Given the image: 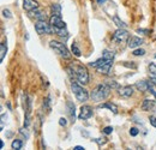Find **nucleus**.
I'll list each match as a JSON object with an SVG mask.
<instances>
[{
    "instance_id": "f257e3e1",
    "label": "nucleus",
    "mask_w": 156,
    "mask_h": 150,
    "mask_svg": "<svg viewBox=\"0 0 156 150\" xmlns=\"http://www.w3.org/2000/svg\"><path fill=\"white\" fill-rule=\"evenodd\" d=\"M109 93H111V86L107 83L106 84H99L96 88L92 89L90 97L95 102H101L109 96Z\"/></svg>"
},
{
    "instance_id": "f03ea898",
    "label": "nucleus",
    "mask_w": 156,
    "mask_h": 150,
    "mask_svg": "<svg viewBox=\"0 0 156 150\" xmlns=\"http://www.w3.org/2000/svg\"><path fill=\"white\" fill-rule=\"evenodd\" d=\"M72 70L75 71V75H76V79L81 83V84H88L89 83V73H88V70L85 66L78 64L77 61L73 63L71 65Z\"/></svg>"
},
{
    "instance_id": "7ed1b4c3",
    "label": "nucleus",
    "mask_w": 156,
    "mask_h": 150,
    "mask_svg": "<svg viewBox=\"0 0 156 150\" xmlns=\"http://www.w3.org/2000/svg\"><path fill=\"white\" fill-rule=\"evenodd\" d=\"M49 47H51L52 49H54L61 58H64V59H70V58H71V53H70V50L67 49V47L65 46V43L53 40V41L49 42Z\"/></svg>"
},
{
    "instance_id": "20e7f679",
    "label": "nucleus",
    "mask_w": 156,
    "mask_h": 150,
    "mask_svg": "<svg viewBox=\"0 0 156 150\" xmlns=\"http://www.w3.org/2000/svg\"><path fill=\"white\" fill-rule=\"evenodd\" d=\"M71 89H72V91H73L76 99H77L79 102H85V101H88V99H89V93H88L86 89H84L83 86L78 85L76 82H72Z\"/></svg>"
},
{
    "instance_id": "39448f33",
    "label": "nucleus",
    "mask_w": 156,
    "mask_h": 150,
    "mask_svg": "<svg viewBox=\"0 0 156 150\" xmlns=\"http://www.w3.org/2000/svg\"><path fill=\"white\" fill-rule=\"evenodd\" d=\"M35 30L39 35H51L53 33V28L46 20H37L35 24Z\"/></svg>"
},
{
    "instance_id": "423d86ee",
    "label": "nucleus",
    "mask_w": 156,
    "mask_h": 150,
    "mask_svg": "<svg viewBox=\"0 0 156 150\" xmlns=\"http://www.w3.org/2000/svg\"><path fill=\"white\" fill-rule=\"evenodd\" d=\"M129 37H130V34H129L127 30L124 29V28H119L118 30H115V33L113 34L112 40H113L114 42L120 43V42H124V41L129 40Z\"/></svg>"
},
{
    "instance_id": "0eeeda50",
    "label": "nucleus",
    "mask_w": 156,
    "mask_h": 150,
    "mask_svg": "<svg viewBox=\"0 0 156 150\" xmlns=\"http://www.w3.org/2000/svg\"><path fill=\"white\" fill-rule=\"evenodd\" d=\"M92 108L90 107V106H88V105H84V106H82L81 107V109H79V114H78V118L81 119V120H88V119H90L91 116H92Z\"/></svg>"
},
{
    "instance_id": "6e6552de",
    "label": "nucleus",
    "mask_w": 156,
    "mask_h": 150,
    "mask_svg": "<svg viewBox=\"0 0 156 150\" xmlns=\"http://www.w3.org/2000/svg\"><path fill=\"white\" fill-rule=\"evenodd\" d=\"M49 24H51L53 28H59V29L66 28V23L61 19L60 16H54V15H52V17L49 18Z\"/></svg>"
},
{
    "instance_id": "1a4fd4ad",
    "label": "nucleus",
    "mask_w": 156,
    "mask_h": 150,
    "mask_svg": "<svg viewBox=\"0 0 156 150\" xmlns=\"http://www.w3.org/2000/svg\"><path fill=\"white\" fill-rule=\"evenodd\" d=\"M133 86L131 85H126V86H121L119 88V95L121 97H125V99H129L133 95Z\"/></svg>"
},
{
    "instance_id": "9d476101",
    "label": "nucleus",
    "mask_w": 156,
    "mask_h": 150,
    "mask_svg": "<svg viewBox=\"0 0 156 150\" xmlns=\"http://www.w3.org/2000/svg\"><path fill=\"white\" fill-rule=\"evenodd\" d=\"M143 42H144L143 39H141V37H138V36H131V37H129V40H127V46H129V48L135 49V48L139 47L141 45H143Z\"/></svg>"
},
{
    "instance_id": "9b49d317",
    "label": "nucleus",
    "mask_w": 156,
    "mask_h": 150,
    "mask_svg": "<svg viewBox=\"0 0 156 150\" xmlns=\"http://www.w3.org/2000/svg\"><path fill=\"white\" fill-rule=\"evenodd\" d=\"M156 108V101L154 100H149V99H145L141 106V109L144 110V112H149V110H152Z\"/></svg>"
},
{
    "instance_id": "f8f14e48",
    "label": "nucleus",
    "mask_w": 156,
    "mask_h": 150,
    "mask_svg": "<svg viewBox=\"0 0 156 150\" xmlns=\"http://www.w3.org/2000/svg\"><path fill=\"white\" fill-rule=\"evenodd\" d=\"M23 9L26 10L28 12L31 10L39 9V3L36 0H23Z\"/></svg>"
},
{
    "instance_id": "ddd939ff",
    "label": "nucleus",
    "mask_w": 156,
    "mask_h": 150,
    "mask_svg": "<svg viewBox=\"0 0 156 150\" xmlns=\"http://www.w3.org/2000/svg\"><path fill=\"white\" fill-rule=\"evenodd\" d=\"M66 108H67V114L70 116V120L72 123H75V120H76V107H75V105L71 101H67Z\"/></svg>"
},
{
    "instance_id": "4468645a",
    "label": "nucleus",
    "mask_w": 156,
    "mask_h": 150,
    "mask_svg": "<svg viewBox=\"0 0 156 150\" xmlns=\"http://www.w3.org/2000/svg\"><path fill=\"white\" fill-rule=\"evenodd\" d=\"M112 65H113V59H108L103 65H101V66H100V67H97L96 70H97V72L106 75V73H108V72H109V70H111Z\"/></svg>"
},
{
    "instance_id": "2eb2a0df",
    "label": "nucleus",
    "mask_w": 156,
    "mask_h": 150,
    "mask_svg": "<svg viewBox=\"0 0 156 150\" xmlns=\"http://www.w3.org/2000/svg\"><path fill=\"white\" fill-rule=\"evenodd\" d=\"M29 16H30L31 18H36L37 20H46V18H47L46 15H45L43 12H41L40 10H37V9L29 11Z\"/></svg>"
},
{
    "instance_id": "dca6fc26",
    "label": "nucleus",
    "mask_w": 156,
    "mask_h": 150,
    "mask_svg": "<svg viewBox=\"0 0 156 150\" xmlns=\"http://www.w3.org/2000/svg\"><path fill=\"white\" fill-rule=\"evenodd\" d=\"M150 82H145V80H139L136 83V88L138 91H142V93H146L149 88H150Z\"/></svg>"
},
{
    "instance_id": "f3484780",
    "label": "nucleus",
    "mask_w": 156,
    "mask_h": 150,
    "mask_svg": "<svg viewBox=\"0 0 156 150\" xmlns=\"http://www.w3.org/2000/svg\"><path fill=\"white\" fill-rule=\"evenodd\" d=\"M99 108H108L109 110H112L114 114L118 113V107L114 105V103H111V102H106V103H102V105H99Z\"/></svg>"
},
{
    "instance_id": "a211bd4d",
    "label": "nucleus",
    "mask_w": 156,
    "mask_h": 150,
    "mask_svg": "<svg viewBox=\"0 0 156 150\" xmlns=\"http://www.w3.org/2000/svg\"><path fill=\"white\" fill-rule=\"evenodd\" d=\"M52 28H53V26H52ZM53 33H55L56 35H59V36H61V37H65V39H67V37H69V33H67L66 28H64V29L53 28Z\"/></svg>"
},
{
    "instance_id": "6ab92c4d",
    "label": "nucleus",
    "mask_w": 156,
    "mask_h": 150,
    "mask_svg": "<svg viewBox=\"0 0 156 150\" xmlns=\"http://www.w3.org/2000/svg\"><path fill=\"white\" fill-rule=\"evenodd\" d=\"M107 58H105V56H102V58H100V59H97L96 61H94V63H90L89 65L90 66H92V67H95V69H97V67H100L101 65H103L106 61H107Z\"/></svg>"
},
{
    "instance_id": "aec40b11",
    "label": "nucleus",
    "mask_w": 156,
    "mask_h": 150,
    "mask_svg": "<svg viewBox=\"0 0 156 150\" xmlns=\"http://www.w3.org/2000/svg\"><path fill=\"white\" fill-rule=\"evenodd\" d=\"M51 11H52V15L54 16H60L61 17V6L59 4H53L51 6Z\"/></svg>"
},
{
    "instance_id": "412c9836",
    "label": "nucleus",
    "mask_w": 156,
    "mask_h": 150,
    "mask_svg": "<svg viewBox=\"0 0 156 150\" xmlns=\"http://www.w3.org/2000/svg\"><path fill=\"white\" fill-rule=\"evenodd\" d=\"M6 52H7V46L5 42L0 43V61H3L5 55H6Z\"/></svg>"
},
{
    "instance_id": "4be33fe9",
    "label": "nucleus",
    "mask_w": 156,
    "mask_h": 150,
    "mask_svg": "<svg viewBox=\"0 0 156 150\" xmlns=\"http://www.w3.org/2000/svg\"><path fill=\"white\" fill-rule=\"evenodd\" d=\"M113 22H114V24L115 25H118V28H126V24H125L120 18H119V16H113Z\"/></svg>"
},
{
    "instance_id": "5701e85b",
    "label": "nucleus",
    "mask_w": 156,
    "mask_h": 150,
    "mask_svg": "<svg viewBox=\"0 0 156 150\" xmlns=\"http://www.w3.org/2000/svg\"><path fill=\"white\" fill-rule=\"evenodd\" d=\"M22 146H23V142L21 139H15L11 144V148L15 150H19V149H22Z\"/></svg>"
},
{
    "instance_id": "b1692460",
    "label": "nucleus",
    "mask_w": 156,
    "mask_h": 150,
    "mask_svg": "<svg viewBox=\"0 0 156 150\" xmlns=\"http://www.w3.org/2000/svg\"><path fill=\"white\" fill-rule=\"evenodd\" d=\"M71 50H72V53H73V55H76V56H81V49L78 48V46H77V43L76 42H73L72 43V47H71Z\"/></svg>"
},
{
    "instance_id": "393cba45",
    "label": "nucleus",
    "mask_w": 156,
    "mask_h": 150,
    "mask_svg": "<svg viewBox=\"0 0 156 150\" xmlns=\"http://www.w3.org/2000/svg\"><path fill=\"white\" fill-rule=\"evenodd\" d=\"M132 54L135 55V56H142V55H144L145 54V50L144 49H135L133 52H132Z\"/></svg>"
},
{
    "instance_id": "a878e982",
    "label": "nucleus",
    "mask_w": 156,
    "mask_h": 150,
    "mask_svg": "<svg viewBox=\"0 0 156 150\" xmlns=\"http://www.w3.org/2000/svg\"><path fill=\"white\" fill-rule=\"evenodd\" d=\"M102 56H105V58H107V59H113V58H114V54H113V52H109V50L105 49Z\"/></svg>"
},
{
    "instance_id": "bb28decb",
    "label": "nucleus",
    "mask_w": 156,
    "mask_h": 150,
    "mask_svg": "<svg viewBox=\"0 0 156 150\" xmlns=\"http://www.w3.org/2000/svg\"><path fill=\"white\" fill-rule=\"evenodd\" d=\"M149 72H150V75L156 76V65H155L154 63H151V64L149 65Z\"/></svg>"
},
{
    "instance_id": "cd10ccee",
    "label": "nucleus",
    "mask_w": 156,
    "mask_h": 150,
    "mask_svg": "<svg viewBox=\"0 0 156 150\" xmlns=\"http://www.w3.org/2000/svg\"><path fill=\"white\" fill-rule=\"evenodd\" d=\"M107 84L111 86V89H119V88H120L119 84H118L115 80H109V82H107Z\"/></svg>"
},
{
    "instance_id": "c85d7f7f",
    "label": "nucleus",
    "mask_w": 156,
    "mask_h": 150,
    "mask_svg": "<svg viewBox=\"0 0 156 150\" xmlns=\"http://www.w3.org/2000/svg\"><path fill=\"white\" fill-rule=\"evenodd\" d=\"M3 15H4V17H6V18H12V13H11V11L7 10V9L3 10Z\"/></svg>"
},
{
    "instance_id": "c756f323",
    "label": "nucleus",
    "mask_w": 156,
    "mask_h": 150,
    "mask_svg": "<svg viewBox=\"0 0 156 150\" xmlns=\"http://www.w3.org/2000/svg\"><path fill=\"white\" fill-rule=\"evenodd\" d=\"M59 125H60V126H66V125H67L66 118H60V119H59Z\"/></svg>"
},
{
    "instance_id": "7c9ffc66",
    "label": "nucleus",
    "mask_w": 156,
    "mask_h": 150,
    "mask_svg": "<svg viewBox=\"0 0 156 150\" xmlns=\"http://www.w3.org/2000/svg\"><path fill=\"white\" fill-rule=\"evenodd\" d=\"M112 132H113V127L112 126H107V127L103 129V133L105 135H111Z\"/></svg>"
},
{
    "instance_id": "2f4dec72",
    "label": "nucleus",
    "mask_w": 156,
    "mask_h": 150,
    "mask_svg": "<svg viewBox=\"0 0 156 150\" xmlns=\"http://www.w3.org/2000/svg\"><path fill=\"white\" fill-rule=\"evenodd\" d=\"M138 132H139V131H138V129H137V127H131V129H130V135H131V136H133V137H135V136H137V135H138Z\"/></svg>"
},
{
    "instance_id": "473e14b6",
    "label": "nucleus",
    "mask_w": 156,
    "mask_h": 150,
    "mask_svg": "<svg viewBox=\"0 0 156 150\" xmlns=\"http://www.w3.org/2000/svg\"><path fill=\"white\" fill-rule=\"evenodd\" d=\"M43 108L46 110H49V97H47L45 101H43Z\"/></svg>"
},
{
    "instance_id": "72a5a7b5",
    "label": "nucleus",
    "mask_w": 156,
    "mask_h": 150,
    "mask_svg": "<svg viewBox=\"0 0 156 150\" xmlns=\"http://www.w3.org/2000/svg\"><path fill=\"white\" fill-rule=\"evenodd\" d=\"M150 125L152 127H156V116H150Z\"/></svg>"
},
{
    "instance_id": "f704fd0d",
    "label": "nucleus",
    "mask_w": 156,
    "mask_h": 150,
    "mask_svg": "<svg viewBox=\"0 0 156 150\" xmlns=\"http://www.w3.org/2000/svg\"><path fill=\"white\" fill-rule=\"evenodd\" d=\"M122 65H124V66H126V67H131V69H136V67H137L135 64H127V61L122 63Z\"/></svg>"
},
{
    "instance_id": "c9c22d12",
    "label": "nucleus",
    "mask_w": 156,
    "mask_h": 150,
    "mask_svg": "<svg viewBox=\"0 0 156 150\" xmlns=\"http://www.w3.org/2000/svg\"><path fill=\"white\" fill-rule=\"evenodd\" d=\"M149 82L151 83V85H154V86H156V76H152V77H150V79H149Z\"/></svg>"
},
{
    "instance_id": "e433bc0d",
    "label": "nucleus",
    "mask_w": 156,
    "mask_h": 150,
    "mask_svg": "<svg viewBox=\"0 0 156 150\" xmlns=\"http://www.w3.org/2000/svg\"><path fill=\"white\" fill-rule=\"evenodd\" d=\"M137 33H143V34H149V30L148 29H137Z\"/></svg>"
},
{
    "instance_id": "4c0bfd02",
    "label": "nucleus",
    "mask_w": 156,
    "mask_h": 150,
    "mask_svg": "<svg viewBox=\"0 0 156 150\" xmlns=\"http://www.w3.org/2000/svg\"><path fill=\"white\" fill-rule=\"evenodd\" d=\"M150 84H151V83H150ZM148 91H149L150 94H152V95H154V97L156 99V91H155V90L151 88V85H150V88H149V90H148Z\"/></svg>"
},
{
    "instance_id": "58836bf2",
    "label": "nucleus",
    "mask_w": 156,
    "mask_h": 150,
    "mask_svg": "<svg viewBox=\"0 0 156 150\" xmlns=\"http://www.w3.org/2000/svg\"><path fill=\"white\" fill-rule=\"evenodd\" d=\"M73 149H75V150H84L85 148H84V146H81V145H77V146H75Z\"/></svg>"
},
{
    "instance_id": "ea45409f",
    "label": "nucleus",
    "mask_w": 156,
    "mask_h": 150,
    "mask_svg": "<svg viewBox=\"0 0 156 150\" xmlns=\"http://www.w3.org/2000/svg\"><path fill=\"white\" fill-rule=\"evenodd\" d=\"M96 1H97L100 5H102V4H105V3L107 1V0H96Z\"/></svg>"
},
{
    "instance_id": "a19ab883",
    "label": "nucleus",
    "mask_w": 156,
    "mask_h": 150,
    "mask_svg": "<svg viewBox=\"0 0 156 150\" xmlns=\"http://www.w3.org/2000/svg\"><path fill=\"white\" fill-rule=\"evenodd\" d=\"M0 148H1V149L4 148V142L3 140H0Z\"/></svg>"
},
{
    "instance_id": "79ce46f5",
    "label": "nucleus",
    "mask_w": 156,
    "mask_h": 150,
    "mask_svg": "<svg viewBox=\"0 0 156 150\" xmlns=\"http://www.w3.org/2000/svg\"><path fill=\"white\" fill-rule=\"evenodd\" d=\"M6 106H7V108L11 110V105H10V102H7V103H6Z\"/></svg>"
},
{
    "instance_id": "37998d69",
    "label": "nucleus",
    "mask_w": 156,
    "mask_h": 150,
    "mask_svg": "<svg viewBox=\"0 0 156 150\" xmlns=\"http://www.w3.org/2000/svg\"><path fill=\"white\" fill-rule=\"evenodd\" d=\"M155 58H156V55H155Z\"/></svg>"
}]
</instances>
